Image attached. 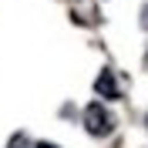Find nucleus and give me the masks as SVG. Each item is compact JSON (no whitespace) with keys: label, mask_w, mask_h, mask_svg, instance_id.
Instances as JSON below:
<instances>
[{"label":"nucleus","mask_w":148,"mask_h":148,"mask_svg":"<svg viewBox=\"0 0 148 148\" xmlns=\"http://www.w3.org/2000/svg\"><path fill=\"white\" fill-rule=\"evenodd\" d=\"M84 128H88V135H94V138H104V135L114 131V118L108 114L104 104L91 101L88 108H84Z\"/></svg>","instance_id":"obj_1"},{"label":"nucleus","mask_w":148,"mask_h":148,"mask_svg":"<svg viewBox=\"0 0 148 148\" xmlns=\"http://www.w3.org/2000/svg\"><path fill=\"white\" fill-rule=\"evenodd\" d=\"M94 91H98V98H108V101H114L118 98V81H114V71H101L98 74V81H94Z\"/></svg>","instance_id":"obj_2"},{"label":"nucleus","mask_w":148,"mask_h":148,"mask_svg":"<svg viewBox=\"0 0 148 148\" xmlns=\"http://www.w3.org/2000/svg\"><path fill=\"white\" fill-rule=\"evenodd\" d=\"M7 148H34V145H30V138L24 135V131H17V135L7 141Z\"/></svg>","instance_id":"obj_3"},{"label":"nucleus","mask_w":148,"mask_h":148,"mask_svg":"<svg viewBox=\"0 0 148 148\" xmlns=\"http://www.w3.org/2000/svg\"><path fill=\"white\" fill-rule=\"evenodd\" d=\"M34 148H61V145H54V141H37Z\"/></svg>","instance_id":"obj_4"}]
</instances>
